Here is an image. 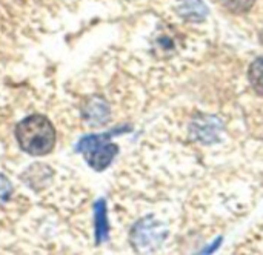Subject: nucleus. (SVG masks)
<instances>
[{"label": "nucleus", "instance_id": "1", "mask_svg": "<svg viewBox=\"0 0 263 255\" xmlns=\"http://www.w3.org/2000/svg\"><path fill=\"white\" fill-rule=\"evenodd\" d=\"M15 139L25 152L31 155H45L54 148L55 131L45 115L32 114L17 125Z\"/></svg>", "mask_w": 263, "mask_h": 255}, {"label": "nucleus", "instance_id": "2", "mask_svg": "<svg viewBox=\"0 0 263 255\" xmlns=\"http://www.w3.org/2000/svg\"><path fill=\"white\" fill-rule=\"evenodd\" d=\"M117 132L119 131L100 134V135L83 137L77 143L76 149H77V152L83 154L85 160L88 162V165L91 168H94L96 171H103L109 166V163L112 162V159L117 154V146L114 143H111V140H109V137Z\"/></svg>", "mask_w": 263, "mask_h": 255}, {"label": "nucleus", "instance_id": "3", "mask_svg": "<svg viewBox=\"0 0 263 255\" xmlns=\"http://www.w3.org/2000/svg\"><path fill=\"white\" fill-rule=\"evenodd\" d=\"M163 236L165 232L160 223L154 222L153 219H145L136 226L133 240L140 251H151L162 243Z\"/></svg>", "mask_w": 263, "mask_h": 255}, {"label": "nucleus", "instance_id": "4", "mask_svg": "<svg viewBox=\"0 0 263 255\" xmlns=\"http://www.w3.org/2000/svg\"><path fill=\"white\" fill-rule=\"evenodd\" d=\"M96 211V240L97 243H103L109 234L108 214H106V202L99 200L94 206Z\"/></svg>", "mask_w": 263, "mask_h": 255}, {"label": "nucleus", "instance_id": "5", "mask_svg": "<svg viewBox=\"0 0 263 255\" xmlns=\"http://www.w3.org/2000/svg\"><path fill=\"white\" fill-rule=\"evenodd\" d=\"M250 80L256 92L263 95V58H257L250 69Z\"/></svg>", "mask_w": 263, "mask_h": 255}, {"label": "nucleus", "instance_id": "6", "mask_svg": "<svg viewBox=\"0 0 263 255\" xmlns=\"http://www.w3.org/2000/svg\"><path fill=\"white\" fill-rule=\"evenodd\" d=\"M11 192H12V185H11V182H9L5 175L0 174V202L8 200V197L11 195Z\"/></svg>", "mask_w": 263, "mask_h": 255}, {"label": "nucleus", "instance_id": "7", "mask_svg": "<svg viewBox=\"0 0 263 255\" xmlns=\"http://www.w3.org/2000/svg\"><path fill=\"white\" fill-rule=\"evenodd\" d=\"M227 5L230 8H236V9H245L251 5V0H227Z\"/></svg>", "mask_w": 263, "mask_h": 255}]
</instances>
